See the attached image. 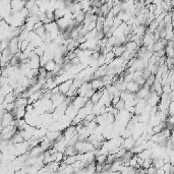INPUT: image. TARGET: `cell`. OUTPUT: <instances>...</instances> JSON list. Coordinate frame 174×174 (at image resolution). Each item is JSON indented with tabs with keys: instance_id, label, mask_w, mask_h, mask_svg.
I'll use <instances>...</instances> for the list:
<instances>
[{
	"instance_id": "cell-1",
	"label": "cell",
	"mask_w": 174,
	"mask_h": 174,
	"mask_svg": "<svg viewBox=\"0 0 174 174\" xmlns=\"http://www.w3.org/2000/svg\"><path fill=\"white\" fill-rule=\"evenodd\" d=\"M72 81H73V77H70V79H66V81H64V82H62L61 84L57 85L58 88H59L60 93H62V94H64V95H65L66 93L68 92L69 88H70L71 84H72Z\"/></svg>"
},
{
	"instance_id": "cell-2",
	"label": "cell",
	"mask_w": 174,
	"mask_h": 174,
	"mask_svg": "<svg viewBox=\"0 0 174 174\" xmlns=\"http://www.w3.org/2000/svg\"><path fill=\"white\" fill-rule=\"evenodd\" d=\"M0 120H1V126H2V127H5V126L9 125V124L11 123V121L13 120V116L11 115L10 112L5 111L4 114L2 115V117L0 118Z\"/></svg>"
},
{
	"instance_id": "cell-3",
	"label": "cell",
	"mask_w": 174,
	"mask_h": 174,
	"mask_svg": "<svg viewBox=\"0 0 174 174\" xmlns=\"http://www.w3.org/2000/svg\"><path fill=\"white\" fill-rule=\"evenodd\" d=\"M26 1L24 0H10V6L12 11H20V9L24 8Z\"/></svg>"
},
{
	"instance_id": "cell-4",
	"label": "cell",
	"mask_w": 174,
	"mask_h": 174,
	"mask_svg": "<svg viewBox=\"0 0 174 174\" xmlns=\"http://www.w3.org/2000/svg\"><path fill=\"white\" fill-rule=\"evenodd\" d=\"M18 37H13L9 40V43H8V48L10 49V51L13 53V54H16V52L20 51L18 47Z\"/></svg>"
},
{
	"instance_id": "cell-5",
	"label": "cell",
	"mask_w": 174,
	"mask_h": 174,
	"mask_svg": "<svg viewBox=\"0 0 174 174\" xmlns=\"http://www.w3.org/2000/svg\"><path fill=\"white\" fill-rule=\"evenodd\" d=\"M139 88H141V87H139V85H137V83L135 82V81H130V82L126 83V90L130 93L135 94V93L139 90Z\"/></svg>"
},
{
	"instance_id": "cell-6",
	"label": "cell",
	"mask_w": 174,
	"mask_h": 174,
	"mask_svg": "<svg viewBox=\"0 0 174 174\" xmlns=\"http://www.w3.org/2000/svg\"><path fill=\"white\" fill-rule=\"evenodd\" d=\"M64 155L65 156H75L77 154V150L74 146L72 145H67L65 147V150H64Z\"/></svg>"
},
{
	"instance_id": "cell-7",
	"label": "cell",
	"mask_w": 174,
	"mask_h": 174,
	"mask_svg": "<svg viewBox=\"0 0 174 174\" xmlns=\"http://www.w3.org/2000/svg\"><path fill=\"white\" fill-rule=\"evenodd\" d=\"M91 86H92V89H94L95 91L101 90L102 88H104V84L101 79H93L91 82Z\"/></svg>"
},
{
	"instance_id": "cell-8",
	"label": "cell",
	"mask_w": 174,
	"mask_h": 174,
	"mask_svg": "<svg viewBox=\"0 0 174 174\" xmlns=\"http://www.w3.org/2000/svg\"><path fill=\"white\" fill-rule=\"evenodd\" d=\"M111 51L114 53L115 57H118V56H121L122 53L125 51V46H124V44L120 45V46H113Z\"/></svg>"
},
{
	"instance_id": "cell-9",
	"label": "cell",
	"mask_w": 174,
	"mask_h": 174,
	"mask_svg": "<svg viewBox=\"0 0 174 174\" xmlns=\"http://www.w3.org/2000/svg\"><path fill=\"white\" fill-rule=\"evenodd\" d=\"M13 103H14V106H16V107H20V106H24V107H26V104H28V99L18 96V97L16 98V100H14Z\"/></svg>"
},
{
	"instance_id": "cell-10",
	"label": "cell",
	"mask_w": 174,
	"mask_h": 174,
	"mask_svg": "<svg viewBox=\"0 0 174 174\" xmlns=\"http://www.w3.org/2000/svg\"><path fill=\"white\" fill-rule=\"evenodd\" d=\"M55 61L53 59L51 60H48V61L46 62V64L44 65V68L46 69L47 71H52L53 69H54V67H55Z\"/></svg>"
},
{
	"instance_id": "cell-11",
	"label": "cell",
	"mask_w": 174,
	"mask_h": 174,
	"mask_svg": "<svg viewBox=\"0 0 174 174\" xmlns=\"http://www.w3.org/2000/svg\"><path fill=\"white\" fill-rule=\"evenodd\" d=\"M164 64L167 66L168 69H172L173 68V64H174V58L173 57H167V56H166L165 63Z\"/></svg>"
},
{
	"instance_id": "cell-12",
	"label": "cell",
	"mask_w": 174,
	"mask_h": 174,
	"mask_svg": "<svg viewBox=\"0 0 174 174\" xmlns=\"http://www.w3.org/2000/svg\"><path fill=\"white\" fill-rule=\"evenodd\" d=\"M34 32H35L36 35L40 36V37L42 38L43 36H44L45 32H46V30H45V28H44V24H43V26H39V28H37L36 30H34Z\"/></svg>"
},
{
	"instance_id": "cell-13",
	"label": "cell",
	"mask_w": 174,
	"mask_h": 174,
	"mask_svg": "<svg viewBox=\"0 0 174 174\" xmlns=\"http://www.w3.org/2000/svg\"><path fill=\"white\" fill-rule=\"evenodd\" d=\"M165 55L167 56V57H173L174 56L173 46H166L165 47Z\"/></svg>"
},
{
	"instance_id": "cell-14",
	"label": "cell",
	"mask_w": 174,
	"mask_h": 174,
	"mask_svg": "<svg viewBox=\"0 0 174 174\" xmlns=\"http://www.w3.org/2000/svg\"><path fill=\"white\" fill-rule=\"evenodd\" d=\"M151 165H152V159H151L150 157H149V158L144 159V162H143V164H142V167L145 168V169H148Z\"/></svg>"
},
{
	"instance_id": "cell-15",
	"label": "cell",
	"mask_w": 174,
	"mask_h": 174,
	"mask_svg": "<svg viewBox=\"0 0 174 174\" xmlns=\"http://www.w3.org/2000/svg\"><path fill=\"white\" fill-rule=\"evenodd\" d=\"M106 158H107V155H101V154H100L99 156H97L95 158V161L97 162V163L104 164L106 162Z\"/></svg>"
},
{
	"instance_id": "cell-16",
	"label": "cell",
	"mask_w": 174,
	"mask_h": 174,
	"mask_svg": "<svg viewBox=\"0 0 174 174\" xmlns=\"http://www.w3.org/2000/svg\"><path fill=\"white\" fill-rule=\"evenodd\" d=\"M124 105H125V102H124L123 100L120 99V100H119V101L117 102V103L114 105V108H116L118 111H120V110H122V109H124Z\"/></svg>"
},
{
	"instance_id": "cell-17",
	"label": "cell",
	"mask_w": 174,
	"mask_h": 174,
	"mask_svg": "<svg viewBox=\"0 0 174 174\" xmlns=\"http://www.w3.org/2000/svg\"><path fill=\"white\" fill-rule=\"evenodd\" d=\"M154 81H155V74H152V73H151V74L149 75L147 79H146V83H145V84L147 85V86L150 87V86H152V85H153Z\"/></svg>"
},
{
	"instance_id": "cell-18",
	"label": "cell",
	"mask_w": 174,
	"mask_h": 174,
	"mask_svg": "<svg viewBox=\"0 0 174 174\" xmlns=\"http://www.w3.org/2000/svg\"><path fill=\"white\" fill-rule=\"evenodd\" d=\"M64 157H65V155H64L63 152H59V151H57L56 152V159H55V161L58 162V163H60V162L62 161L64 159Z\"/></svg>"
},
{
	"instance_id": "cell-19",
	"label": "cell",
	"mask_w": 174,
	"mask_h": 174,
	"mask_svg": "<svg viewBox=\"0 0 174 174\" xmlns=\"http://www.w3.org/2000/svg\"><path fill=\"white\" fill-rule=\"evenodd\" d=\"M30 41L29 40H24V41H22V43H20V51H24L26 49V47H28V45H29Z\"/></svg>"
},
{
	"instance_id": "cell-20",
	"label": "cell",
	"mask_w": 174,
	"mask_h": 174,
	"mask_svg": "<svg viewBox=\"0 0 174 174\" xmlns=\"http://www.w3.org/2000/svg\"><path fill=\"white\" fill-rule=\"evenodd\" d=\"M69 62H70L71 66H75V65H77V64L81 63V60H79V57H77V56H75L74 58H72V59L69 60Z\"/></svg>"
},
{
	"instance_id": "cell-21",
	"label": "cell",
	"mask_w": 174,
	"mask_h": 174,
	"mask_svg": "<svg viewBox=\"0 0 174 174\" xmlns=\"http://www.w3.org/2000/svg\"><path fill=\"white\" fill-rule=\"evenodd\" d=\"M156 171H157V168L154 167L153 165H151L150 167L147 169V173H150V174H156Z\"/></svg>"
},
{
	"instance_id": "cell-22",
	"label": "cell",
	"mask_w": 174,
	"mask_h": 174,
	"mask_svg": "<svg viewBox=\"0 0 174 174\" xmlns=\"http://www.w3.org/2000/svg\"><path fill=\"white\" fill-rule=\"evenodd\" d=\"M87 26H88V30H89V31H92V30L96 29V22H89V24H87Z\"/></svg>"
},
{
	"instance_id": "cell-23",
	"label": "cell",
	"mask_w": 174,
	"mask_h": 174,
	"mask_svg": "<svg viewBox=\"0 0 174 174\" xmlns=\"http://www.w3.org/2000/svg\"><path fill=\"white\" fill-rule=\"evenodd\" d=\"M50 93H51V95H56V94H59L60 91H59V88H58V86H56V87H54L53 89H51Z\"/></svg>"
},
{
	"instance_id": "cell-24",
	"label": "cell",
	"mask_w": 174,
	"mask_h": 174,
	"mask_svg": "<svg viewBox=\"0 0 174 174\" xmlns=\"http://www.w3.org/2000/svg\"><path fill=\"white\" fill-rule=\"evenodd\" d=\"M102 169H103V164H100L96 162V172H97V173H101Z\"/></svg>"
},
{
	"instance_id": "cell-25",
	"label": "cell",
	"mask_w": 174,
	"mask_h": 174,
	"mask_svg": "<svg viewBox=\"0 0 174 174\" xmlns=\"http://www.w3.org/2000/svg\"><path fill=\"white\" fill-rule=\"evenodd\" d=\"M156 53H157V56H159V57H161V56H164V55H165V48L160 49V50H158Z\"/></svg>"
},
{
	"instance_id": "cell-26",
	"label": "cell",
	"mask_w": 174,
	"mask_h": 174,
	"mask_svg": "<svg viewBox=\"0 0 174 174\" xmlns=\"http://www.w3.org/2000/svg\"><path fill=\"white\" fill-rule=\"evenodd\" d=\"M3 101H4V96L3 95H0V105L3 103Z\"/></svg>"
},
{
	"instance_id": "cell-27",
	"label": "cell",
	"mask_w": 174,
	"mask_h": 174,
	"mask_svg": "<svg viewBox=\"0 0 174 174\" xmlns=\"http://www.w3.org/2000/svg\"><path fill=\"white\" fill-rule=\"evenodd\" d=\"M24 1H28V0H24Z\"/></svg>"
},
{
	"instance_id": "cell-28",
	"label": "cell",
	"mask_w": 174,
	"mask_h": 174,
	"mask_svg": "<svg viewBox=\"0 0 174 174\" xmlns=\"http://www.w3.org/2000/svg\"><path fill=\"white\" fill-rule=\"evenodd\" d=\"M70 1H73V0H70Z\"/></svg>"
}]
</instances>
